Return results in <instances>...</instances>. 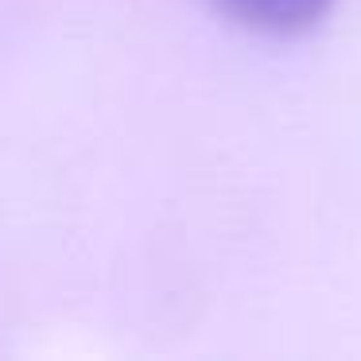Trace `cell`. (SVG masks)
<instances>
[{
  "instance_id": "obj_1",
  "label": "cell",
  "mask_w": 361,
  "mask_h": 361,
  "mask_svg": "<svg viewBox=\"0 0 361 361\" xmlns=\"http://www.w3.org/2000/svg\"><path fill=\"white\" fill-rule=\"evenodd\" d=\"M221 12L260 35H303L330 16L334 0H218Z\"/></svg>"
}]
</instances>
